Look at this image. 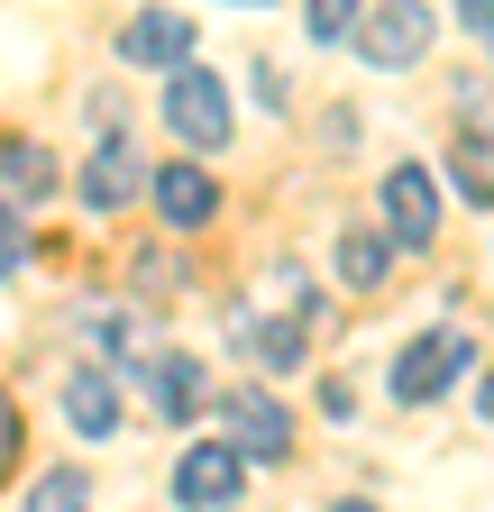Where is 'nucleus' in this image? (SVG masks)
Returning a JSON list of instances; mask_svg holds the SVG:
<instances>
[{
    "instance_id": "7",
    "label": "nucleus",
    "mask_w": 494,
    "mask_h": 512,
    "mask_svg": "<svg viewBox=\"0 0 494 512\" xmlns=\"http://www.w3.org/2000/svg\"><path fill=\"white\" fill-rule=\"evenodd\" d=\"M147 192V156L129 147V138H101L92 156H83V211H129Z\"/></svg>"
},
{
    "instance_id": "20",
    "label": "nucleus",
    "mask_w": 494,
    "mask_h": 512,
    "mask_svg": "<svg viewBox=\"0 0 494 512\" xmlns=\"http://www.w3.org/2000/svg\"><path fill=\"white\" fill-rule=\"evenodd\" d=\"M10 458H19V403L0 394V467H10Z\"/></svg>"
},
{
    "instance_id": "1",
    "label": "nucleus",
    "mask_w": 494,
    "mask_h": 512,
    "mask_svg": "<svg viewBox=\"0 0 494 512\" xmlns=\"http://www.w3.org/2000/svg\"><path fill=\"white\" fill-rule=\"evenodd\" d=\"M165 128L193 156H211V147H229V83L211 74V64H193L183 55L174 74H165Z\"/></svg>"
},
{
    "instance_id": "22",
    "label": "nucleus",
    "mask_w": 494,
    "mask_h": 512,
    "mask_svg": "<svg viewBox=\"0 0 494 512\" xmlns=\"http://www.w3.org/2000/svg\"><path fill=\"white\" fill-rule=\"evenodd\" d=\"M339 512H376V503H339Z\"/></svg>"
},
{
    "instance_id": "17",
    "label": "nucleus",
    "mask_w": 494,
    "mask_h": 512,
    "mask_svg": "<svg viewBox=\"0 0 494 512\" xmlns=\"http://www.w3.org/2000/svg\"><path fill=\"white\" fill-rule=\"evenodd\" d=\"M19 266H28V211H19V202H0V284H10Z\"/></svg>"
},
{
    "instance_id": "6",
    "label": "nucleus",
    "mask_w": 494,
    "mask_h": 512,
    "mask_svg": "<svg viewBox=\"0 0 494 512\" xmlns=\"http://www.w3.org/2000/svg\"><path fill=\"white\" fill-rule=\"evenodd\" d=\"M467 375V339L458 330H430L394 357V403H430V394H449V384Z\"/></svg>"
},
{
    "instance_id": "10",
    "label": "nucleus",
    "mask_w": 494,
    "mask_h": 512,
    "mask_svg": "<svg viewBox=\"0 0 494 512\" xmlns=\"http://www.w3.org/2000/svg\"><path fill=\"white\" fill-rule=\"evenodd\" d=\"M119 55H129V64H165V74H174V64L193 55V19H183V10H138L129 28H119Z\"/></svg>"
},
{
    "instance_id": "8",
    "label": "nucleus",
    "mask_w": 494,
    "mask_h": 512,
    "mask_svg": "<svg viewBox=\"0 0 494 512\" xmlns=\"http://www.w3.org/2000/svg\"><path fill=\"white\" fill-rule=\"evenodd\" d=\"M147 192H156L165 229H202V220L220 211V183H211L202 165H156V174H147Z\"/></svg>"
},
{
    "instance_id": "16",
    "label": "nucleus",
    "mask_w": 494,
    "mask_h": 512,
    "mask_svg": "<svg viewBox=\"0 0 494 512\" xmlns=\"http://www.w3.org/2000/svg\"><path fill=\"white\" fill-rule=\"evenodd\" d=\"M302 19H312V37L330 46V37H357V19H366V0H312V10H302Z\"/></svg>"
},
{
    "instance_id": "23",
    "label": "nucleus",
    "mask_w": 494,
    "mask_h": 512,
    "mask_svg": "<svg viewBox=\"0 0 494 512\" xmlns=\"http://www.w3.org/2000/svg\"><path fill=\"white\" fill-rule=\"evenodd\" d=\"M238 10H266V0H238Z\"/></svg>"
},
{
    "instance_id": "5",
    "label": "nucleus",
    "mask_w": 494,
    "mask_h": 512,
    "mask_svg": "<svg viewBox=\"0 0 494 512\" xmlns=\"http://www.w3.org/2000/svg\"><path fill=\"white\" fill-rule=\"evenodd\" d=\"M220 439L247 448V458H293V412L266 403V394H247V384H229L220 394Z\"/></svg>"
},
{
    "instance_id": "12",
    "label": "nucleus",
    "mask_w": 494,
    "mask_h": 512,
    "mask_svg": "<svg viewBox=\"0 0 494 512\" xmlns=\"http://www.w3.org/2000/svg\"><path fill=\"white\" fill-rule=\"evenodd\" d=\"M55 192V156L37 147V138H0V202H46Z\"/></svg>"
},
{
    "instance_id": "9",
    "label": "nucleus",
    "mask_w": 494,
    "mask_h": 512,
    "mask_svg": "<svg viewBox=\"0 0 494 512\" xmlns=\"http://www.w3.org/2000/svg\"><path fill=\"white\" fill-rule=\"evenodd\" d=\"M129 375L156 394L165 421H193V412H202V357H174V348H165V357H129Z\"/></svg>"
},
{
    "instance_id": "4",
    "label": "nucleus",
    "mask_w": 494,
    "mask_h": 512,
    "mask_svg": "<svg viewBox=\"0 0 494 512\" xmlns=\"http://www.w3.org/2000/svg\"><path fill=\"white\" fill-rule=\"evenodd\" d=\"M238 485H247V448H229V439L183 448V467H174V503L183 512H220V503H238Z\"/></svg>"
},
{
    "instance_id": "18",
    "label": "nucleus",
    "mask_w": 494,
    "mask_h": 512,
    "mask_svg": "<svg viewBox=\"0 0 494 512\" xmlns=\"http://www.w3.org/2000/svg\"><path fill=\"white\" fill-rule=\"evenodd\" d=\"M449 165H458V183L476 192V202H494V156H485V138H467V147H458Z\"/></svg>"
},
{
    "instance_id": "2",
    "label": "nucleus",
    "mask_w": 494,
    "mask_h": 512,
    "mask_svg": "<svg viewBox=\"0 0 494 512\" xmlns=\"http://www.w3.org/2000/svg\"><path fill=\"white\" fill-rule=\"evenodd\" d=\"M430 37H440V19H430L421 0H376V10L357 19V55L376 64V74H403V64H421Z\"/></svg>"
},
{
    "instance_id": "19",
    "label": "nucleus",
    "mask_w": 494,
    "mask_h": 512,
    "mask_svg": "<svg viewBox=\"0 0 494 512\" xmlns=\"http://www.w3.org/2000/svg\"><path fill=\"white\" fill-rule=\"evenodd\" d=\"M138 284H156V293H174V284H183V266H174V256H138Z\"/></svg>"
},
{
    "instance_id": "13",
    "label": "nucleus",
    "mask_w": 494,
    "mask_h": 512,
    "mask_svg": "<svg viewBox=\"0 0 494 512\" xmlns=\"http://www.w3.org/2000/svg\"><path fill=\"white\" fill-rule=\"evenodd\" d=\"M385 266H394V238H376V229H348V238H339V284L376 293V284H385Z\"/></svg>"
},
{
    "instance_id": "21",
    "label": "nucleus",
    "mask_w": 494,
    "mask_h": 512,
    "mask_svg": "<svg viewBox=\"0 0 494 512\" xmlns=\"http://www.w3.org/2000/svg\"><path fill=\"white\" fill-rule=\"evenodd\" d=\"M458 19H467V28H476V37L494 46V0H458Z\"/></svg>"
},
{
    "instance_id": "15",
    "label": "nucleus",
    "mask_w": 494,
    "mask_h": 512,
    "mask_svg": "<svg viewBox=\"0 0 494 512\" xmlns=\"http://www.w3.org/2000/svg\"><path fill=\"white\" fill-rule=\"evenodd\" d=\"M28 512H92V476H74V467H46V476L28 485Z\"/></svg>"
},
{
    "instance_id": "14",
    "label": "nucleus",
    "mask_w": 494,
    "mask_h": 512,
    "mask_svg": "<svg viewBox=\"0 0 494 512\" xmlns=\"http://www.w3.org/2000/svg\"><path fill=\"white\" fill-rule=\"evenodd\" d=\"M238 348L257 366H293L302 357V320H238Z\"/></svg>"
},
{
    "instance_id": "11",
    "label": "nucleus",
    "mask_w": 494,
    "mask_h": 512,
    "mask_svg": "<svg viewBox=\"0 0 494 512\" xmlns=\"http://www.w3.org/2000/svg\"><path fill=\"white\" fill-rule=\"evenodd\" d=\"M65 421H74L83 439H119V384H110L101 366H74V375H65Z\"/></svg>"
},
{
    "instance_id": "3",
    "label": "nucleus",
    "mask_w": 494,
    "mask_h": 512,
    "mask_svg": "<svg viewBox=\"0 0 494 512\" xmlns=\"http://www.w3.org/2000/svg\"><path fill=\"white\" fill-rule=\"evenodd\" d=\"M376 202H385V238L394 247H430L440 238V174L430 165H394Z\"/></svg>"
}]
</instances>
